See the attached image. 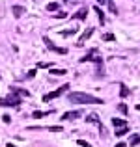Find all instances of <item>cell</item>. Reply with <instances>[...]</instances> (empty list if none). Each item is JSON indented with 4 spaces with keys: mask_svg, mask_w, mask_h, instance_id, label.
I'll return each mask as SVG.
<instances>
[{
    "mask_svg": "<svg viewBox=\"0 0 140 147\" xmlns=\"http://www.w3.org/2000/svg\"><path fill=\"white\" fill-rule=\"evenodd\" d=\"M69 102H79V104H103L105 100L99 97H93L90 93H82V91H73L67 95Z\"/></svg>",
    "mask_w": 140,
    "mask_h": 147,
    "instance_id": "6da1fadb",
    "label": "cell"
},
{
    "mask_svg": "<svg viewBox=\"0 0 140 147\" xmlns=\"http://www.w3.org/2000/svg\"><path fill=\"white\" fill-rule=\"evenodd\" d=\"M22 102L21 95H17L15 91H11L10 95H6V97L0 99V106H11V108H19V104Z\"/></svg>",
    "mask_w": 140,
    "mask_h": 147,
    "instance_id": "7a4b0ae2",
    "label": "cell"
},
{
    "mask_svg": "<svg viewBox=\"0 0 140 147\" xmlns=\"http://www.w3.org/2000/svg\"><path fill=\"white\" fill-rule=\"evenodd\" d=\"M67 90H69V84H64V86H60L58 90H54V91H50V93L43 95V100H45V102H49L50 99H56V97H60V95H64Z\"/></svg>",
    "mask_w": 140,
    "mask_h": 147,
    "instance_id": "3957f363",
    "label": "cell"
},
{
    "mask_svg": "<svg viewBox=\"0 0 140 147\" xmlns=\"http://www.w3.org/2000/svg\"><path fill=\"white\" fill-rule=\"evenodd\" d=\"M79 117H82V110H71V112H65L62 115V121H75Z\"/></svg>",
    "mask_w": 140,
    "mask_h": 147,
    "instance_id": "277c9868",
    "label": "cell"
},
{
    "mask_svg": "<svg viewBox=\"0 0 140 147\" xmlns=\"http://www.w3.org/2000/svg\"><path fill=\"white\" fill-rule=\"evenodd\" d=\"M43 43L47 45V49L52 50V52H58V54H67V49H60V47H56V45H54L52 41H50L49 37H47V36L43 37Z\"/></svg>",
    "mask_w": 140,
    "mask_h": 147,
    "instance_id": "5b68a950",
    "label": "cell"
},
{
    "mask_svg": "<svg viewBox=\"0 0 140 147\" xmlns=\"http://www.w3.org/2000/svg\"><path fill=\"white\" fill-rule=\"evenodd\" d=\"M93 32H95V28H92V26H90V28H86V30H84V34L79 37V43H77V47H82V45H84V41H86V39L92 36Z\"/></svg>",
    "mask_w": 140,
    "mask_h": 147,
    "instance_id": "8992f818",
    "label": "cell"
},
{
    "mask_svg": "<svg viewBox=\"0 0 140 147\" xmlns=\"http://www.w3.org/2000/svg\"><path fill=\"white\" fill-rule=\"evenodd\" d=\"M86 17H88V7H80L77 13H73L71 19H75V21H84Z\"/></svg>",
    "mask_w": 140,
    "mask_h": 147,
    "instance_id": "52a82bcc",
    "label": "cell"
},
{
    "mask_svg": "<svg viewBox=\"0 0 140 147\" xmlns=\"http://www.w3.org/2000/svg\"><path fill=\"white\" fill-rule=\"evenodd\" d=\"M52 112L54 110H36V112H34V114H32V117H45V115H50V114H52Z\"/></svg>",
    "mask_w": 140,
    "mask_h": 147,
    "instance_id": "ba28073f",
    "label": "cell"
},
{
    "mask_svg": "<svg viewBox=\"0 0 140 147\" xmlns=\"http://www.w3.org/2000/svg\"><path fill=\"white\" fill-rule=\"evenodd\" d=\"M112 127H116V129H122V127H127V121H125V119L114 117V119H112Z\"/></svg>",
    "mask_w": 140,
    "mask_h": 147,
    "instance_id": "9c48e42d",
    "label": "cell"
},
{
    "mask_svg": "<svg viewBox=\"0 0 140 147\" xmlns=\"http://www.w3.org/2000/svg\"><path fill=\"white\" fill-rule=\"evenodd\" d=\"M129 93H131V91H129V88H127L125 84H122V86H120V97H122V99H125Z\"/></svg>",
    "mask_w": 140,
    "mask_h": 147,
    "instance_id": "30bf717a",
    "label": "cell"
},
{
    "mask_svg": "<svg viewBox=\"0 0 140 147\" xmlns=\"http://www.w3.org/2000/svg\"><path fill=\"white\" fill-rule=\"evenodd\" d=\"M11 11H13L15 17H21V15L24 13V7H22V6H13V7H11Z\"/></svg>",
    "mask_w": 140,
    "mask_h": 147,
    "instance_id": "8fae6325",
    "label": "cell"
},
{
    "mask_svg": "<svg viewBox=\"0 0 140 147\" xmlns=\"http://www.w3.org/2000/svg\"><path fill=\"white\" fill-rule=\"evenodd\" d=\"M138 144H140V134H133L131 140H129V147H135V145H138Z\"/></svg>",
    "mask_w": 140,
    "mask_h": 147,
    "instance_id": "7c38bea8",
    "label": "cell"
},
{
    "mask_svg": "<svg viewBox=\"0 0 140 147\" xmlns=\"http://www.w3.org/2000/svg\"><path fill=\"white\" fill-rule=\"evenodd\" d=\"M11 91H15L17 95H21V97H28V90H21V88H11Z\"/></svg>",
    "mask_w": 140,
    "mask_h": 147,
    "instance_id": "4fadbf2b",
    "label": "cell"
},
{
    "mask_svg": "<svg viewBox=\"0 0 140 147\" xmlns=\"http://www.w3.org/2000/svg\"><path fill=\"white\" fill-rule=\"evenodd\" d=\"M73 34H77V28H71V30H62L60 36H62V37H69V36H73Z\"/></svg>",
    "mask_w": 140,
    "mask_h": 147,
    "instance_id": "5bb4252c",
    "label": "cell"
},
{
    "mask_svg": "<svg viewBox=\"0 0 140 147\" xmlns=\"http://www.w3.org/2000/svg\"><path fill=\"white\" fill-rule=\"evenodd\" d=\"M93 9H95V13H97V17H99V22H101V24H105V13H103V11H101L99 9V7H93Z\"/></svg>",
    "mask_w": 140,
    "mask_h": 147,
    "instance_id": "9a60e30c",
    "label": "cell"
},
{
    "mask_svg": "<svg viewBox=\"0 0 140 147\" xmlns=\"http://www.w3.org/2000/svg\"><path fill=\"white\" fill-rule=\"evenodd\" d=\"M86 121L88 123H97V125H99V115H95V114H90L86 117Z\"/></svg>",
    "mask_w": 140,
    "mask_h": 147,
    "instance_id": "2e32d148",
    "label": "cell"
},
{
    "mask_svg": "<svg viewBox=\"0 0 140 147\" xmlns=\"http://www.w3.org/2000/svg\"><path fill=\"white\" fill-rule=\"evenodd\" d=\"M127 132H129V127H122V129H118L114 134H116V136H125Z\"/></svg>",
    "mask_w": 140,
    "mask_h": 147,
    "instance_id": "e0dca14e",
    "label": "cell"
},
{
    "mask_svg": "<svg viewBox=\"0 0 140 147\" xmlns=\"http://www.w3.org/2000/svg\"><path fill=\"white\" fill-rule=\"evenodd\" d=\"M50 73H52V75H56V76H62V75H65V73H67V69H50Z\"/></svg>",
    "mask_w": 140,
    "mask_h": 147,
    "instance_id": "ac0fdd59",
    "label": "cell"
},
{
    "mask_svg": "<svg viewBox=\"0 0 140 147\" xmlns=\"http://www.w3.org/2000/svg\"><path fill=\"white\" fill-rule=\"evenodd\" d=\"M56 9H58V4H56V2L47 4V11H56Z\"/></svg>",
    "mask_w": 140,
    "mask_h": 147,
    "instance_id": "d6986e66",
    "label": "cell"
},
{
    "mask_svg": "<svg viewBox=\"0 0 140 147\" xmlns=\"http://www.w3.org/2000/svg\"><path fill=\"white\" fill-rule=\"evenodd\" d=\"M118 110L122 112V114H127V112H129V108H127V104L122 102V104H118Z\"/></svg>",
    "mask_w": 140,
    "mask_h": 147,
    "instance_id": "ffe728a7",
    "label": "cell"
},
{
    "mask_svg": "<svg viewBox=\"0 0 140 147\" xmlns=\"http://www.w3.org/2000/svg\"><path fill=\"white\" fill-rule=\"evenodd\" d=\"M108 9H110L112 13H118V7H116V4H114V2H108Z\"/></svg>",
    "mask_w": 140,
    "mask_h": 147,
    "instance_id": "44dd1931",
    "label": "cell"
},
{
    "mask_svg": "<svg viewBox=\"0 0 140 147\" xmlns=\"http://www.w3.org/2000/svg\"><path fill=\"white\" fill-rule=\"evenodd\" d=\"M103 41H114V36L112 34H103Z\"/></svg>",
    "mask_w": 140,
    "mask_h": 147,
    "instance_id": "7402d4cb",
    "label": "cell"
},
{
    "mask_svg": "<svg viewBox=\"0 0 140 147\" xmlns=\"http://www.w3.org/2000/svg\"><path fill=\"white\" fill-rule=\"evenodd\" d=\"M54 17L56 19H64V17H67V13H65V11H58V13H54Z\"/></svg>",
    "mask_w": 140,
    "mask_h": 147,
    "instance_id": "603a6c76",
    "label": "cell"
},
{
    "mask_svg": "<svg viewBox=\"0 0 140 147\" xmlns=\"http://www.w3.org/2000/svg\"><path fill=\"white\" fill-rule=\"evenodd\" d=\"M49 130H50V132H62V127H60V125H56V127H50Z\"/></svg>",
    "mask_w": 140,
    "mask_h": 147,
    "instance_id": "cb8c5ba5",
    "label": "cell"
},
{
    "mask_svg": "<svg viewBox=\"0 0 140 147\" xmlns=\"http://www.w3.org/2000/svg\"><path fill=\"white\" fill-rule=\"evenodd\" d=\"M77 144H79L80 147H92L90 144H88V142H84V140H79V142H77Z\"/></svg>",
    "mask_w": 140,
    "mask_h": 147,
    "instance_id": "d4e9b609",
    "label": "cell"
},
{
    "mask_svg": "<svg viewBox=\"0 0 140 147\" xmlns=\"http://www.w3.org/2000/svg\"><path fill=\"white\" fill-rule=\"evenodd\" d=\"M36 69H32V71H28V75H26V78H34V75H36Z\"/></svg>",
    "mask_w": 140,
    "mask_h": 147,
    "instance_id": "484cf974",
    "label": "cell"
},
{
    "mask_svg": "<svg viewBox=\"0 0 140 147\" xmlns=\"http://www.w3.org/2000/svg\"><path fill=\"white\" fill-rule=\"evenodd\" d=\"M2 121L4 123H11V117H10V115H2Z\"/></svg>",
    "mask_w": 140,
    "mask_h": 147,
    "instance_id": "4316f807",
    "label": "cell"
},
{
    "mask_svg": "<svg viewBox=\"0 0 140 147\" xmlns=\"http://www.w3.org/2000/svg\"><path fill=\"white\" fill-rule=\"evenodd\" d=\"M116 147H127V144H123V142H120V144L116 145Z\"/></svg>",
    "mask_w": 140,
    "mask_h": 147,
    "instance_id": "83f0119b",
    "label": "cell"
},
{
    "mask_svg": "<svg viewBox=\"0 0 140 147\" xmlns=\"http://www.w3.org/2000/svg\"><path fill=\"white\" fill-rule=\"evenodd\" d=\"M99 4H108V0H97Z\"/></svg>",
    "mask_w": 140,
    "mask_h": 147,
    "instance_id": "f1b7e54d",
    "label": "cell"
},
{
    "mask_svg": "<svg viewBox=\"0 0 140 147\" xmlns=\"http://www.w3.org/2000/svg\"><path fill=\"white\" fill-rule=\"evenodd\" d=\"M6 147H19V145H15V144H7Z\"/></svg>",
    "mask_w": 140,
    "mask_h": 147,
    "instance_id": "f546056e",
    "label": "cell"
},
{
    "mask_svg": "<svg viewBox=\"0 0 140 147\" xmlns=\"http://www.w3.org/2000/svg\"><path fill=\"white\" fill-rule=\"evenodd\" d=\"M137 110H138V112H140V104H137Z\"/></svg>",
    "mask_w": 140,
    "mask_h": 147,
    "instance_id": "4dcf8cb0",
    "label": "cell"
},
{
    "mask_svg": "<svg viewBox=\"0 0 140 147\" xmlns=\"http://www.w3.org/2000/svg\"><path fill=\"white\" fill-rule=\"evenodd\" d=\"M65 2H73V0H65Z\"/></svg>",
    "mask_w": 140,
    "mask_h": 147,
    "instance_id": "1f68e13d",
    "label": "cell"
}]
</instances>
